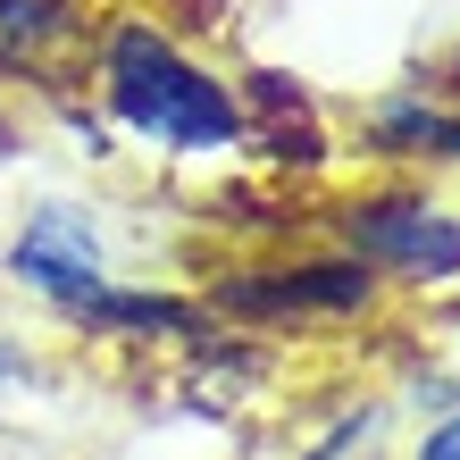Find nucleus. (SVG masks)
I'll use <instances>...</instances> for the list:
<instances>
[{
  "mask_svg": "<svg viewBox=\"0 0 460 460\" xmlns=\"http://www.w3.org/2000/svg\"><path fill=\"white\" fill-rule=\"evenodd\" d=\"M0 151H9V118H0Z\"/></svg>",
  "mask_w": 460,
  "mask_h": 460,
  "instance_id": "obj_10",
  "label": "nucleus"
},
{
  "mask_svg": "<svg viewBox=\"0 0 460 460\" xmlns=\"http://www.w3.org/2000/svg\"><path fill=\"white\" fill-rule=\"evenodd\" d=\"M411 460H460V402H452V411L419 436V452H411Z\"/></svg>",
  "mask_w": 460,
  "mask_h": 460,
  "instance_id": "obj_8",
  "label": "nucleus"
},
{
  "mask_svg": "<svg viewBox=\"0 0 460 460\" xmlns=\"http://www.w3.org/2000/svg\"><path fill=\"white\" fill-rule=\"evenodd\" d=\"M101 67V101L110 118L151 151H176V159H218L252 143V118H243V93L226 75H209L193 50H184L168 25L151 17H118L93 50Z\"/></svg>",
  "mask_w": 460,
  "mask_h": 460,
  "instance_id": "obj_1",
  "label": "nucleus"
},
{
  "mask_svg": "<svg viewBox=\"0 0 460 460\" xmlns=\"http://www.w3.org/2000/svg\"><path fill=\"white\" fill-rule=\"evenodd\" d=\"M376 302V277L351 252L335 260H302V268H243V277L209 285V310L234 318H351Z\"/></svg>",
  "mask_w": 460,
  "mask_h": 460,
  "instance_id": "obj_4",
  "label": "nucleus"
},
{
  "mask_svg": "<svg viewBox=\"0 0 460 460\" xmlns=\"http://www.w3.org/2000/svg\"><path fill=\"white\" fill-rule=\"evenodd\" d=\"M385 436H394V402H360L335 419L327 444H310V460H385Z\"/></svg>",
  "mask_w": 460,
  "mask_h": 460,
  "instance_id": "obj_7",
  "label": "nucleus"
},
{
  "mask_svg": "<svg viewBox=\"0 0 460 460\" xmlns=\"http://www.w3.org/2000/svg\"><path fill=\"white\" fill-rule=\"evenodd\" d=\"M75 42V9L67 0H0V75L50 67Z\"/></svg>",
  "mask_w": 460,
  "mask_h": 460,
  "instance_id": "obj_6",
  "label": "nucleus"
},
{
  "mask_svg": "<svg viewBox=\"0 0 460 460\" xmlns=\"http://www.w3.org/2000/svg\"><path fill=\"white\" fill-rule=\"evenodd\" d=\"M17 376H25V351H17L9 335H0V385H17Z\"/></svg>",
  "mask_w": 460,
  "mask_h": 460,
  "instance_id": "obj_9",
  "label": "nucleus"
},
{
  "mask_svg": "<svg viewBox=\"0 0 460 460\" xmlns=\"http://www.w3.org/2000/svg\"><path fill=\"white\" fill-rule=\"evenodd\" d=\"M335 234L376 285H460V201H444V193L343 201Z\"/></svg>",
  "mask_w": 460,
  "mask_h": 460,
  "instance_id": "obj_2",
  "label": "nucleus"
},
{
  "mask_svg": "<svg viewBox=\"0 0 460 460\" xmlns=\"http://www.w3.org/2000/svg\"><path fill=\"white\" fill-rule=\"evenodd\" d=\"M9 285L50 302L59 318H75L84 302L118 285V260H110V234L84 201H34L9 234Z\"/></svg>",
  "mask_w": 460,
  "mask_h": 460,
  "instance_id": "obj_3",
  "label": "nucleus"
},
{
  "mask_svg": "<svg viewBox=\"0 0 460 460\" xmlns=\"http://www.w3.org/2000/svg\"><path fill=\"white\" fill-rule=\"evenodd\" d=\"M75 327L118 335V343H159V335L193 343V335H201V310H193V302H176V293H151V285H126V277H118L101 302L75 310Z\"/></svg>",
  "mask_w": 460,
  "mask_h": 460,
  "instance_id": "obj_5",
  "label": "nucleus"
}]
</instances>
